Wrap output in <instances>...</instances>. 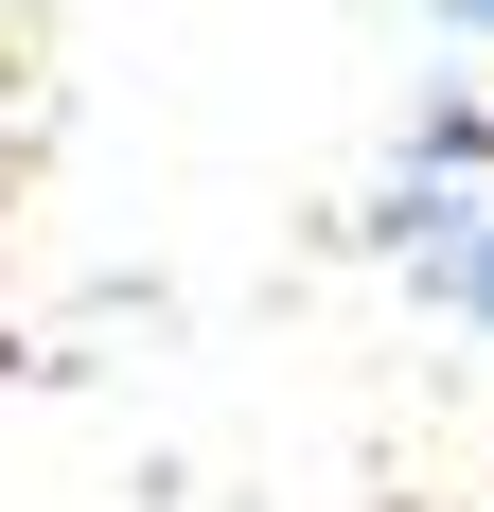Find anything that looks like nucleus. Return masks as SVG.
I'll use <instances>...</instances> for the list:
<instances>
[{
    "label": "nucleus",
    "mask_w": 494,
    "mask_h": 512,
    "mask_svg": "<svg viewBox=\"0 0 494 512\" xmlns=\"http://www.w3.org/2000/svg\"><path fill=\"white\" fill-rule=\"evenodd\" d=\"M477 18H494V0H477Z\"/></svg>",
    "instance_id": "obj_2"
},
{
    "label": "nucleus",
    "mask_w": 494,
    "mask_h": 512,
    "mask_svg": "<svg viewBox=\"0 0 494 512\" xmlns=\"http://www.w3.org/2000/svg\"><path fill=\"white\" fill-rule=\"evenodd\" d=\"M389 230L424 248V301L494 336V212H477V195H442V177H406V212H389Z\"/></svg>",
    "instance_id": "obj_1"
}]
</instances>
